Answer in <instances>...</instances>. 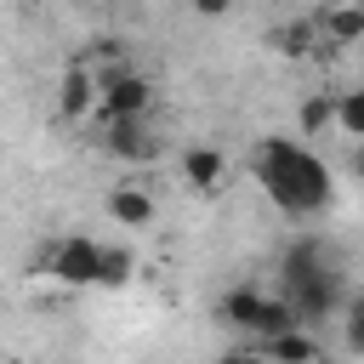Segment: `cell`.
I'll use <instances>...</instances> for the list:
<instances>
[{"label":"cell","instance_id":"obj_7","mask_svg":"<svg viewBox=\"0 0 364 364\" xmlns=\"http://www.w3.org/2000/svg\"><path fill=\"white\" fill-rule=\"evenodd\" d=\"M176 171H182V182H188L193 193H216V188L228 182V154L210 148V142H193V148H182Z\"/></svg>","mask_w":364,"mask_h":364},{"label":"cell","instance_id":"obj_3","mask_svg":"<svg viewBox=\"0 0 364 364\" xmlns=\"http://www.w3.org/2000/svg\"><path fill=\"white\" fill-rule=\"evenodd\" d=\"M216 318L233 324V330H245V336H256V341H267V336H279V330H296L290 301H284V296H267V290H250V284L228 290V296L216 301Z\"/></svg>","mask_w":364,"mask_h":364},{"label":"cell","instance_id":"obj_12","mask_svg":"<svg viewBox=\"0 0 364 364\" xmlns=\"http://www.w3.org/2000/svg\"><path fill=\"white\" fill-rule=\"evenodd\" d=\"M262 358H267V364H318V341L296 324V330L267 336V341H262Z\"/></svg>","mask_w":364,"mask_h":364},{"label":"cell","instance_id":"obj_11","mask_svg":"<svg viewBox=\"0 0 364 364\" xmlns=\"http://www.w3.org/2000/svg\"><path fill=\"white\" fill-rule=\"evenodd\" d=\"M267 46H273V57H313L318 51V28H313V17H296V23H273L267 28Z\"/></svg>","mask_w":364,"mask_h":364},{"label":"cell","instance_id":"obj_13","mask_svg":"<svg viewBox=\"0 0 364 364\" xmlns=\"http://www.w3.org/2000/svg\"><path fill=\"white\" fill-rule=\"evenodd\" d=\"M330 131H341L347 142L364 136V91H341L336 108H330Z\"/></svg>","mask_w":364,"mask_h":364},{"label":"cell","instance_id":"obj_14","mask_svg":"<svg viewBox=\"0 0 364 364\" xmlns=\"http://www.w3.org/2000/svg\"><path fill=\"white\" fill-rule=\"evenodd\" d=\"M131 273H136V256L125 250V245H102V290H119V284H131Z\"/></svg>","mask_w":364,"mask_h":364},{"label":"cell","instance_id":"obj_6","mask_svg":"<svg viewBox=\"0 0 364 364\" xmlns=\"http://www.w3.org/2000/svg\"><path fill=\"white\" fill-rule=\"evenodd\" d=\"M102 125H108L102 148H108L114 159H125V165H148V159L159 154V136L148 131V119H102Z\"/></svg>","mask_w":364,"mask_h":364},{"label":"cell","instance_id":"obj_1","mask_svg":"<svg viewBox=\"0 0 364 364\" xmlns=\"http://www.w3.org/2000/svg\"><path fill=\"white\" fill-rule=\"evenodd\" d=\"M256 182H262V193H267L279 210H290V216H318V210L330 205V193H336L324 159H318L313 148L290 142V136H262V142H256Z\"/></svg>","mask_w":364,"mask_h":364},{"label":"cell","instance_id":"obj_5","mask_svg":"<svg viewBox=\"0 0 364 364\" xmlns=\"http://www.w3.org/2000/svg\"><path fill=\"white\" fill-rule=\"evenodd\" d=\"M46 273H51L57 284H68V290L97 284V279H102V239H91V233H63V239L46 250Z\"/></svg>","mask_w":364,"mask_h":364},{"label":"cell","instance_id":"obj_15","mask_svg":"<svg viewBox=\"0 0 364 364\" xmlns=\"http://www.w3.org/2000/svg\"><path fill=\"white\" fill-rule=\"evenodd\" d=\"M330 108H336V97H307L301 114H296L301 136H324V131H330Z\"/></svg>","mask_w":364,"mask_h":364},{"label":"cell","instance_id":"obj_17","mask_svg":"<svg viewBox=\"0 0 364 364\" xmlns=\"http://www.w3.org/2000/svg\"><path fill=\"white\" fill-rule=\"evenodd\" d=\"M216 364H267V358H262V353H250V347H245V353H222V358H216Z\"/></svg>","mask_w":364,"mask_h":364},{"label":"cell","instance_id":"obj_4","mask_svg":"<svg viewBox=\"0 0 364 364\" xmlns=\"http://www.w3.org/2000/svg\"><path fill=\"white\" fill-rule=\"evenodd\" d=\"M148 108H154V85H148V74H136V68H108V74H97V114L102 119H148Z\"/></svg>","mask_w":364,"mask_h":364},{"label":"cell","instance_id":"obj_16","mask_svg":"<svg viewBox=\"0 0 364 364\" xmlns=\"http://www.w3.org/2000/svg\"><path fill=\"white\" fill-rule=\"evenodd\" d=\"M188 6H193L199 17H228V6H233V0H188Z\"/></svg>","mask_w":364,"mask_h":364},{"label":"cell","instance_id":"obj_9","mask_svg":"<svg viewBox=\"0 0 364 364\" xmlns=\"http://www.w3.org/2000/svg\"><path fill=\"white\" fill-rule=\"evenodd\" d=\"M102 205H108V216H114L119 228H154V216H159L154 193H148V188H136V182H114Z\"/></svg>","mask_w":364,"mask_h":364},{"label":"cell","instance_id":"obj_2","mask_svg":"<svg viewBox=\"0 0 364 364\" xmlns=\"http://www.w3.org/2000/svg\"><path fill=\"white\" fill-rule=\"evenodd\" d=\"M279 273H284V290H279V296L290 301L296 324H307V318H336V313H341L347 279H341L336 256H330L318 239H296V245L284 250Z\"/></svg>","mask_w":364,"mask_h":364},{"label":"cell","instance_id":"obj_10","mask_svg":"<svg viewBox=\"0 0 364 364\" xmlns=\"http://www.w3.org/2000/svg\"><path fill=\"white\" fill-rule=\"evenodd\" d=\"M313 28H318V46H358L364 40V6L358 0H341L324 17H313Z\"/></svg>","mask_w":364,"mask_h":364},{"label":"cell","instance_id":"obj_8","mask_svg":"<svg viewBox=\"0 0 364 364\" xmlns=\"http://www.w3.org/2000/svg\"><path fill=\"white\" fill-rule=\"evenodd\" d=\"M57 108H63V119H91V108H97V68L91 63H68L63 68Z\"/></svg>","mask_w":364,"mask_h":364}]
</instances>
